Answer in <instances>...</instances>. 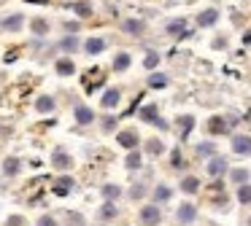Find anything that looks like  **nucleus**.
I'll return each mask as SVG.
<instances>
[{
    "label": "nucleus",
    "mask_w": 251,
    "mask_h": 226,
    "mask_svg": "<svg viewBox=\"0 0 251 226\" xmlns=\"http://www.w3.org/2000/svg\"><path fill=\"white\" fill-rule=\"evenodd\" d=\"M116 140H119L122 148L135 151V145H138V132H135V129H122V132L116 135Z\"/></svg>",
    "instance_id": "f257e3e1"
},
{
    "label": "nucleus",
    "mask_w": 251,
    "mask_h": 226,
    "mask_svg": "<svg viewBox=\"0 0 251 226\" xmlns=\"http://www.w3.org/2000/svg\"><path fill=\"white\" fill-rule=\"evenodd\" d=\"M22 24H25V16L22 14H11V16H3V19H0V27L8 30V32H19V30H22Z\"/></svg>",
    "instance_id": "f03ea898"
},
{
    "label": "nucleus",
    "mask_w": 251,
    "mask_h": 226,
    "mask_svg": "<svg viewBox=\"0 0 251 226\" xmlns=\"http://www.w3.org/2000/svg\"><path fill=\"white\" fill-rule=\"evenodd\" d=\"M159 218H162V215H159V207H157V204H146V207L141 210V221H143L146 226H157Z\"/></svg>",
    "instance_id": "7ed1b4c3"
},
{
    "label": "nucleus",
    "mask_w": 251,
    "mask_h": 226,
    "mask_svg": "<svg viewBox=\"0 0 251 226\" xmlns=\"http://www.w3.org/2000/svg\"><path fill=\"white\" fill-rule=\"evenodd\" d=\"M73 116H76V124H84V127H89V124L95 121V111L89 105H76Z\"/></svg>",
    "instance_id": "20e7f679"
},
{
    "label": "nucleus",
    "mask_w": 251,
    "mask_h": 226,
    "mask_svg": "<svg viewBox=\"0 0 251 226\" xmlns=\"http://www.w3.org/2000/svg\"><path fill=\"white\" fill-rule=\"evenodd\" d=\"M232 151H235V154L249 156L251 154V137H249V135H235V137H232Z\"/></svg>",
    "instance_id": "39448f33"
},
{
    "label": "nucleus",
    "mask_w": 251,
    "mask_h": 226,
    "mask_svg": "<svg viewBox=\"0 0 251 226\" xmlns=\"http://www.w3.org/2000/svg\"><path fill=\"white\" fill-rule=\"evenodd\" d=\"M105 51V41L103 38H87V41H84V54H103Z\"/></svg>",
    "instance_id": "423d86ee"
},
{
    "label": "nucleus",
    "mask_w": 251,
    "mask_h": 226,
    "mask_svg": "<svg viewBox=\"0 0 251 226\" xmlns=\"http://www.w3.org/2000/svg\"><path fill=\"white\" fill-rule=\"evenodd\" d=\"M119 100H122V91L119 89H105L103 97H100V105H103V108H116V105H119Z\"/></svg>",
    "instance_id": "0eeeda50"
},
{
    "label": "nucleus",
    "mask_w": 251,
    "mask_h": 226,
    "mask_svg": "<svg viewBox=\"0 0 251 226\" xmlns=\"http://www.w3.org/2000/svg\"><path fill=\"white\" fill-rule=\"evenodd\" d=\"M141 116H143V121H151V124H157V127H168V124H165V121H159V113H157V105H146V108H143V111H141Z\"/></svg>",
    "instance_id": "6e6552de"
},
{
    "label": "nucleus",
    "mask_w": 251,
    "mask_h": 226,
    "mask_svg": "<svg viewBox=\"0 0 251 226\" xmlns=\"http://www.w3.org/2000/svg\"><path fill=\"white\" fill-rule=\"evenodd\" d=\"M195 218H197V207H195V204H181V207H178V221H181V224H192Z\"/></svg>",
    "instance_id": "1a4fd4ad"
},
{
    "label": "nucleus",
    "mask_w": 251,
    "mask_h": 226,
    "mask_svg": "<svg viewBox=\"0 0 251 226\" xmlns=\"http://www.w3.org/2000/svg\"><path fill=\"white\" fill-rule=\"evenodd\" d=\"M122 30H125L127 35H141V32L146 30V24H143L141 19H127L125 24H122Z\"/></svg>",
    "instance_id": "9d476101"
},
{
    "label": "nucleus",
    "mask_w": 251,
    "mask_h": 226,
    "mask_svg": "<svg viewBox=\"0 0 251 226\" xmlns=\"http://www.w3.org/2000/svg\"><path fill=\"white\" fill-rule=\"evenodd\" d=\"M54 97H49V94H44V97H38V100H35V111L38 113H51L54 111Z\"/></svg>",
    "instance_id": "9b49d317"
},
{
    "label": "nucleus",
    "mask_w": 251,
    "mask_h": 226,
    "mask_svg": "<svg viewBox=\"0 0 251 226\" xmlns=\"http://www.w3.org/2000/svg\"><path fill=\"white\" fill-rule=\"evenodd\" d=\"M51 164H54L57 170H71L73 161H71V156H68L65 151H54V161H51Z\"/></svg>",
    "instance_id": "f8f14e48"
},
{
    "label": "nucleus",
    "mask_w": 251,
    "mask_h": 226,
    "mask_svg": "<svg viewBox=\"0 0 251 226\" xmlns=\"http://www.w3.org/2000/svg\"><path fill=\"white\" fill-rule=\"evenodd\" d=\"M54 68H57V73H60V75H73V73H76V65H73V59H57V65H54Z\"/></svg>",
    "instance_id": "ddd939ff"
},
{
    "label": "nucleus",
    "mask_w": 251,
    "mask_h": 226,
    "mask_svg": "<svg viewBox=\"0 0 251 226\" xmlns=\"http://www.w3.org/2000/svg\"><path fill=\"white\" fill-rule=\"evenodd\" d=\"M219 19V11H213V8H208V11H202L200 16H197V24L200 27H211L213 22Z\"/></svg>",
    "instance_id": "4468645a"
},
{
    "label": "nucleus",
    "mask_w": 251,
    "mask_h": 226,
    "mask_svg": "<svg viewBox=\"0 0 251 226\" xmlns=\"http://www.w3.org/2000/svg\"><path fill=\"white\" fill-rule=\"evenodd\" d=\"M224 170H227V159H222V156L208 161V172H211V175H222Z\"/></svg>",
    "instance_id": "2eb2a0df"
},
{
    "label": "nucleus",
    "mask_w": 251,
    "mask_h": 226,
    "mask_svg": "<svg viewBox=\"0 0 251 226\" xmlns=\"http://www.w3.org/2000/svg\"><path fill=\"white\" fill-rule=\"evenodd\" d=\"M208 132H211V135H222V132H227V121H224L222 116L211 118V121H208Z\"/></svg>",
    "instance_id": "dca6fc26"
},
{
    "label": "nucleus",
    "mask_w": 251,
    "mask_h": 226,
    "mask_svg": "<svg viewBox=\"0 0 251 226\" xmlns=\"http://www.w3.org/2000/svg\"><path fill=\"white\" fill-rule=\"evenodd\" d=\"M130 62H132V59H130V54H127V51L116 54V59H114V70H116V73H122V70L130 68Z\"/></svg>",
    "instance_id": "f3484780"
},
{
    "label": "nucleus",
    "mask_w": 251,
    "mask_h": 226,
    "mask_svg": "<svg viewBox=\"0 0 251 226\" xmlns=\"http://www.w3.org/2000/svg\"><path fill=\"white\" fill-rule=\"evenodd\" d=\"M168 32H173V35H186V22L184 19L168 22Z\"/></svg>",
    "instance_id": "a211bd4d"
},
{
    "label": "nucleus",
    "mask_w": 251,
    "mask_h": 226,
    "mask_svg": "<svg viewBox=\"0 0 251 226\" xmlns=\"http://www.w3.org/2000/svg\"><path fill=\"white\" fill-rule=\"evenodd\" d=\"M19 167L22 164H19V159H14V156H8V159L3 161V172H6V175H17Z\"/></svg>",
    "instance_id": "6ab92c4d"
},
{
    "label": "nucleus",
    "mask_w": 251,
    "mask_h": 226,
    "mask_svg": "<svg viewBox=\"0 0 251 226\" xmlns=\"http://www.w3.org/2000/svg\"><path fill=\"white\" fill-rule=\"evenodd\" d=\"M73 11H76V16H81V19H89V16H92V5L89 3H73Z\"/></svg>",
    "instance_id": "aec40b11"
},
{
    "label": "nucleus",
    "mask_w": 251,
    "mask_h": 226,
    "mask_svg": "<svg viewBox=\"0 0 251 226\" xmlns=\"http://www.w3.org/2000/svg\"><path fill=\"white\" fill-rule=\"evenodd\" d=\"M181 188H184L186 194H195L197 188H200V181H197V178H184V181H181Z\"/></svg>",
    "instance_id": "412c9836"
},
{
    "label": "nucleus",
    "mask_w": 251,
    "mask_h": 226,
    "mask_svg": "<svg viewBox=\"0 0 251 226\" xmlns=\"http://www.w3.org/2000/svg\"><path fill=\"white\" fill-rule=\"evenodd\" d=\"M33 32L35 35H46V32H49V22L46 19H33Z\"/></svg>",
    "instance_id": "4be33fe9"
},
{
    "label": "nucleus",
    "mask_w": 251,
    "mask_h": 226,
    "mask_svg": "<svg viewBox=\"0 0 251 226\" xmlns=\"http://www.w3.org/2000/svg\"><path fill=\"white\" fill-rule=\"evenodd\" d=\"M125 164H127V170H138V167H141V154H138V151H130Z\"/></svg>",
    "instance_id": "5701e85b"
},
{
    "label": "nucleus",
    "mask_w": 251,
    "mask_h": 226,
    "mask_svg": "<svg viewBox=\"0 0 251 226\" xmlns=\"http://www.w3.org/2000/svg\"><path fill=\"white\" fill-rule=\"evenodd\" d=\"M149 86H154V89H162V86H168V78H165L162 73H154L151 78H149Z\"/></svg>",
    "instance_id": "b1692460"
},
{
    "label": "nucleus",
    "mask_w": 251,
    "mask_h": 226,
    "mask_svg": "<svg viewBox=\"0 0 251 226\" xmlns=\"http://www.w3.org/2000/svg\"><path fill=\"white\" fill-rule=\"evenodd\" d=\"M60 48H62V51H65V54H71V51H76V48H78V41H76V38H65V41H62L60 43Z\"/></svg>",
    "instance_id": "393cba45"
},
{
    "label": "nucleus",
    "mask_w": 251,
    "mask_h": 226,
    "mask_svg": "<svg viewBox=\"0 0 251 226\" xmlns=\"http://www.w3.org/2000/svg\"><path fill=\"white\" fill-rule=\"evenodd\" d=\"M238 199H240L243 204H249V202H251V186H249V183H243V186L238 188Z\"/></svg>",
    "instance_id": "a878e982"
},
{
    "label": "nucleus",
    "mask_w": 251,
    "mask_h": 226,
    "mask_svg": "<svg viewBox=\"0 0 251 226\" xmlns=\"http://www.w3.org/2000/svg\"><path fill=\"white\" fill-rule=\"evenodd\" d=\"M122 194V188L119 186H114V183H108V186H103V197H108V199H116Z\"/></svg>",
    "instance_id": "bb28decb"
},
{
    "label": "nucleus",
    "mask_w": 251,
    "mask_h": 226,
    "mask_svg": "<svg viewBox=\"0 0 251 226\" xmlns=\"http://www.w3.org/2000/svg\"><path fill=\"white\" fill-rule=\"evenodd\" d=\"M146 151L157 156V154H162V151H165V145L159 143V140H149V143H146Z\"/></svg>",
    "instance_id": "cd10ccee"
},
{
    "label": "nucleus",
    "mask_w": 251,
    "mask_h": 226,
    "mask_svg": "<svg viewBox=\"0 0 251 226\" xmlns=\"http://www.w3.org/2000/svg\"><path fill=\"white\" fill-rule=\"evenodd\" d=\"M98 215H100V218H116V207L108 202V204H103V207H100Z\"/></svg>",
    "instance_id": "c85d7f7f"
},
{
    "label": "nucleus",
    "mask_w": 251,
    "mask_h": 226,
    "mask_svg": "<svg viewBox=\"0 0 251 226\" xmlns=\"http://www.w3.org/2000/svg\"><path fill=\"white\" fill-rule=\"evenodd\" d=\"M71 183H73L71 178H62V181L54 186V191H57V194H68V191H71Z\"/></svg>",
    "instance_id": "c756f323"
},
{
    "label": "nucleus",
    "mask_w": 251,
    "mask_h": 226,
    "mask_svg": "<svg viewBox=\"0 0 251 226\" xmlns=\"http://www.w3.org/2000/svg\"><path fill=\"white\" fill-rule=\"evenodd\" d=\"M168 197H170V188L168 186H159L157 191H154V199H157V202H165Z\"/></svg>",
    "instance_id": "7c9ffc66"
},
{
    "label": "nucleus",
    "mask_w": 251,
    "mask_h": 226,
    "mask_svg": "<svg viewBox=\"0 0 251 226\" xmlns=\"http://www.w3.org/2000/svg\"><path fill=\"white\" fill-rule=\"evenodd\" d=\"M157 62H159V57H157L154 51H149V54H146V59H143V65H146L149 70H151V68H157Z\"/></svg>",
    "instance_id": "2f4dec72"
},
{
    "label": "nucleus",
    "mask_w": 251,
    "mask_h": 226,
    "mask_svg": "<svg viewBox=\"0 0 251 226\" xmlns=\"http://www.w3.org/2000/svg\"><path fill=\"white\" fill-rule=\"evenodd\" d=\"M100 127H103V132H114V127H116V118H114V116H105Z\"/></svg>",
    "instance_id": "473e14b6"
},
{
    "label": "nucleus",
    "mask_w": 251,
    "mask_h": 226,
    "mask_svg": "<svg viewBox=\"0 0 251 226\" xmlns=\"http://www.w3.org/2000/svg\"><path fill=\"white\" fill-rule=\"evenodd\" d=\"M232 181H235V183H240V186H243V183L249 181V172H246V170H235V172H232Z\"/></svg>",
    "instance_id": "72a5a7b5"
},
{
    "label": "nucleus",
    "mask_w": 251,
    "mask_h": 226,
    "mask_svg": "<svg viewBox=\"0 0 251 226\" xmlns=\"http://www.w3.org/2000/svg\"><path fill=\"white\" fill-rule=\"evenodd\" d=\"M170 164H173L176 170H184V164H186V161H184V156H181L178 151H173V161H170Z\"/></svg>",
    "instance_id": "f704fd0d"
},
{
    "label": "nucleus",
    "mask_w": 251,
    "mask_h": 226,
    "mask_svg": "<svg viewBox=\"0 0 251 226\" xmlns=\"http://www.w3.org/2000/svg\"><path fill=\"white\" fill-rule=\"evenodd\" d=\"M38 226H57V221L51 218V215H44V218L38 221Z\"/></svg>",
    "instance_id": "c9c22d12"
},
{
    "label": "nucleus",
    "mask_w": 251,
    "mask_h": 226,
    "mask_svg": "<svg viewBox=\"0 0 251 226\" xmlns=\"http://www.w3.org/2000/svg\"><path fill=\"white\" fill-rule=\"evenodd\" d=\"M143 194H146V188H143V186H135V188L130 191V197H132V199H138V197H143Z\"/></svg>",
    "instance_id": "e433bc0d"
},
{
    "label": "nucleus",
    "mask_w": 251,
    "mask_h": 226,
    "mask_svg": "<svg viewBox=\"0 0 251 226\" xmlns=\"http://www.w3.org/2000/svg\"><path fill=\"white\" fill-rule=\"evenodd\" d=\"M211 151H213V145L205 143V145H200V148H197V154H211Z\"/></svg>",
    "instance_id": "4c0bfd02"
},
{
    "label": "nucleus",
    "mask_w": 251,
    "mask_h": 226,
    "mask_svg": "<svg viewBox=\"0 0 251 226\" xmlns=\"http://www.w3.org/2000/svg\"><path fill=\"white\" fill-rule=\"evenodd\" d=\"M8 226H22V218H17V215H14V218H8Z\"/></svg>",
    "instance_id": "58836bf2"
},
{
    "label": "nucleus",
    "mask_w": 251,
    "mask_h": 226,
    "mask_svg": "<svg viewBox=\"0 0 251 226\" xmlns=\"http://www.w3.org/2000/svg\"><path fill=\"white\" fill-rule=\"evenodd\" d=\"M243 41H246V43H251V30H249V35H246V38H243Z\"/></svg>",
    "instance_id": "ea45409f"
},
{
    "label": "nucleus",
    "mask_w": 251,
    "mask_h": 226,
    "mask_svg": "<svg viewBox=\"0 0 251 226\" xmlns=\"http://www.w3.org/2000/svg\"><path fill=\"white\" fill-rule=\"evenodd\" d=\"M249 226H251V221H249Z\"/></svg>",
    "instance_id": "a19ab883"
}]
</instances>
